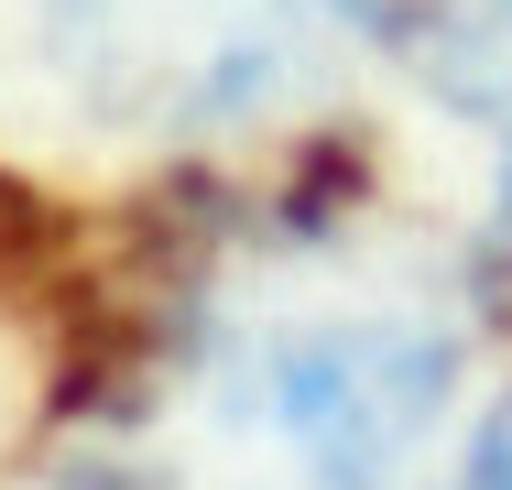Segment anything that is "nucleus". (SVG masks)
Here are the masks:
<instances>
[{
  "mask_svg": "<svg viewBox=\"0 0 512 490\" xmlns=\"http://www.w3.org/2000/svg\"><path fill=\"white\" fill-rule=\"evenodd\" d=\"M469 316L371 229H273L175 316L131 414L142 490H414L458 403Z\"/></svg>",
  "mask_w": 512,
  "mask_h": 490,
  "instance_id": "obj_1",
  "label": "nucleus"
},
{
  "mask_svg": "<svg viewBox=\"0 0 512 490\" xmlns=\"http://www.w3.org/2000/svg\"><path fill=\"white\" fill-rule=\"evenodd\" d=\"M316 0H44L77 88L131 120H229L306 66Z\"/></svg>",
  "mask_w": 512,
  "mask_h": 490,
  "instance_id": "obj_2",
  "label": "nucleus"
},
{
  "mask_svg": "<svg viewBox=\"0 0 512 490\" xmlns=\"http://www.w3.org/2000/svg\"><path fill=\"white\" fill-rule=\"evenodd\" d=\"M316 22H349L414 88L512 142V0H316Z\"/></svg>",
  "mask_w": 512,
  "mask_h": 490,
  "instance_id": "obj_3",
  "label": "nucleus"
},
{
  "mask_svg": "<svg viewBox=\"0 0 512 490\" xmlns=\"http://www.w3.org/2000/svg\"><path fill=\"white\" fill-rule=\"evenodd\" d=\"M458 490H512V392L491 403V425H480V447L458 458Z\"/></svg>",
  "mask_w": 512,
  "mask_h": 490,
  "instance_id": "obj_4",
  "label": "nucleus"
},
{
  "mask_svg": "<svg viewBox=\"0 0 512 490\" xmlns=\"http://www.w3.org/2000/svg\"><path fill=\"white\" fill-rule=\"evenodd\" d=\"M502 240H512V153H502Z\"/></svg>",
  "mask_w": 512,
  "mask_h": 490,
  "instance_id": "obj_5",
  "label": "nucleus"
}]
</instances>
